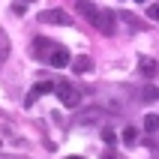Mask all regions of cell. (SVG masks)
Here are the masks:
<instances>
[{
  "label": "cell",
  "mask_w": 159,
  "mask_h": 159,
  "mask_svg": "<svg viewBox=\"0 0 159 159\" xmlns=\"http://www.w3.org/2000/svg\"><path fill=\"white\" fill-rule=\"evenodd\" d=\"M102 120V108H87L84 114H78V123H99Z\"/></svg>",
  "instance_id": "obj_8"
},
{
  "label": "cell",
  "mask_w": 159,
  "mask_h": 159,
  "mask_svg": "<svg viewBox=\"0 0 159 159\" xmlns=\"http://www.w3.org/2000/svg\"><path fill=\"white\" fill-rule=\"evenodd\" d=\"M123 141H126V144H135V141H138V129L126 126V129H123Z\"/></svg>",
  "instance_id": "obj_14"
},
{
  "label": "cell",
  "mask_w": 159,
  "mask_h": 159,
  "mask_svg": "<svg viewBox=\"0 0 159 159\" xmlns=\"http://www.w3.org/2000/svg\"><path fill=\"white\" fill-rule=\"evenodd\" d=\"M102 141H105V144H114L117 141V132H114V129H102Z\"/></svg>",
  "instance_id": "obj_16"
},
{
  "label": "cell",
  "mask_w": 159,
  "mask_h": 159,
  "mask_svg": "<svg viewBox=\"0 0 159 159\" xmlns=\"http://www.w3.org/2000/svg\"><path fill=\"white\" fill-rule=\"evenodd\" d=\"M123 21H126L129 27H132V30H141V21H138V18H135L132 12H123Z\"/></svg>",
  "instance_id": "obj_15"
},
{
  "label": "cell",
  "mask_w": 159,
  "mask_h": 159,
  "mask_svg": "<svg viewBox=\"0 0 159 159\" xmlns=\"http://www.w3.org/2000/svg\"><path fill=\"white\" fill-rule=\"evenodd\" d=\"M54 48H57V45H54L51 39H45V36H36L33 39V57H45V60H48Z\"/></svg>",
  "instance_id": "obj_5"
},
{
  "label": "cell",
  "mask_w": 159,
  "mask_h": 159,
  "mask_svg": "<svg viewBox=\"0 0 159 159\" xmlns=\"http://www.w3.org/2000/svg\"><path fill=\"white\" fill-rule=\"evenodd\" d=\"M135 3H147V0H135Z\"/></svg>",
  "instance_id": "obj_21"
},
{
  "label": "cell",
  "mask_w": 159,
  "mask_h": 159,
  "mask_svg": "<svg viewBox=\"0 0 159 159\" xmlns=\"http://www.w3.org/2000/svg\"><path fill=\"white\" fill-rule=\"evenodd\" d=\"M42 24H57V27H72V15L66 9H45L42 15H39Z\"/></svg>",
  "instance_id": "obj_2"
},
{
  "label": "cell",
  "mask_w": 159,
  "mask_h": 159,
  "mask_svg": "<svg viewBox=\"0 0 159 159\" xmlns=\"http://www.w3.org/2000/svg\"><path fill=\"white\" fill-rule=\"evenodd\" d=\"M144 129H147V132H159V114H147L144 117Z\"/></svg>",
  "instance_id": "obj_13"
},
{
  "label": "cell",
  "mask_w": 159,
  "mask_h": 159,
  "mask_svg": "<svg viewBox=\"0 0 159 159\" xmlns=\"http://www.w3.org/2000/svg\"><path fill=\"white\" fill-rule=\"evenodd\" d=\"M102 159H117V156H114V153H105V156H102Z\"/></svg>",
  "instance_id": "obj_19"
},
{
  "label": "cell",
  "mask_w": 159,
  "mask_h": 159,
  "mask_svg": "<svg viewBox=\"0 0 159 159\" xmlns=\"http://www.w3.org/2000/svg\"><path fill=\"white\" fill-rule=\"evenodd\" d=\"M138 99H141V102H156L159 99V87H141Z\"/></svg>",
  "instance_id": "obj_10"
},
{
  "label": "cell",
  "mask_w": 159,
  "mask_h": 159,
  "mask_svg": "<svg viewBox=\"0 0 159 159\" xmlns=\"http://www.w3.org/2000/svg\"><path fill=\"white\" fill-rule=\"evenodd\" d=\"M48 63H51L54 69H63V66H69V63H72V54L66 51L63 45H57V48L51 51V57H48Z\"/></svg>",
  "instance_id": "obj_6"
},
{
  "label": "cell",
  "mask_w": 159,
  "mask_h": 159,
  "mask_svg": "<svg viewBox=\"0 0 159 159\" xmlns=\"http://www.w3.org/2000/svg\"><path fill=\"white\" fill-rule=\"evenodd\" d=\"M21 3H33V0H21Z\"/></svg>",
  "instance_id": "obj_22"
},
{
  "label": "cell",
  "mask_w": 159,
  "mask_h": 159,
  "mask_svg": "<svg viewBox=\"0 0 159 159\" xmlns=\"http://www.w3.org/2000/svg\"><path fill=\"white\" fill-rule=\"evenodd\" d=\"M9 57V36H6V30H0V63Z\"/></svg>",
  "instance_id": "obj_12"
},
{
  "label": "cell",
  "mask_w": 159,
  "mask_h": 159,
  "mask_svg": "<svg viewBox=\"0 0 159 159\" xmlns=\"http://www.w3.org/2000/svg\"><path fill=\"white\" fill-rule=\"evenodd\" d=\"M147 15H150L153 21H159V3H150V6H147Z\"/></svg>",
  "instance_id": "obj_17"
},
{
  "label": "cell",
  "mask_w": 159,
  "mask_h": 159,
  "mask_svg": "<svg viewBox=\"0 0 159 159\" xmlns=\"http://www.w3.org/2000/svg\"><path fill=\"white\" fill-rule=\"evenodd\" d=\"M54 93H57V99H60L66 108H75L81 102V90L75 87L72 81H57V90H54Z\"/></svg>",
  "instance_id": "obj_1"
},
{
  "label": "cell",
  "mask_w": 159,
  "mask_h": 159,
  "mask_svg": "<svg viewBox=\"0 0 159 159\" xmlns=\"http://www.w3.org/2000/svg\"><path fill=\"white\" fill-rule=\"evenodd\" d=\"M75 9H78L84 18H87L90 24H93V21H96V15H99V6L93 3V0H75Z\"/></svg>",
  "instance_id": "obj_7"
},
{
  "label": "cell",
  "mask_w": 159,
  "mask_h": 159,
  "mask_svg": "<svg viewBox=\"0 0 159 159\" xmlns=\"http://www.w3.org/2000/svg\"><path fill=\"white\" fill-rule=\"evenodd\" d=\"M51 90H57V84H51V81H39V84H33V90L24 96V108H30L39 96H45V93H51Z\"/></svg>",
  "instance_id": "obj_4"
},
{
  "label": "cell",
  "mask_w": 159,
  "mask_h": 159,
  "mask_svg": "<svg viewBox=\"0 0 159 159\" xmlns=\"http://www.w3.org/2000/svg\"><path fill=\"white\" fill-rule=\"evenodd\" d=\"M93 27H96L99 33H105V36H114V33H117V18H114V12L99 9V15H96V21H93Z\"/></svg>",
  "instance_id": "obj_3"
},
{
  "label": "cell",
  "mask_w": 159,
  "mask_h": 159,
  "mask_svg": "<svg viewBox=\"0 0 159 159\" xmlns=\"http://www.w3.org/2000/svg\"><path fill=\"white\" fill-rule=\"evenodd\" d=\"M72 66H75V72H84V75H87V72H93V60H90L87 54L75 57V60H72Z\"/></svg>",
  "instance_id": "obj_9"
},
{
  "label": "cell",
  "mask_w": 159,
  "mask_h": 159,
  "mask_svg": "<svg viewBox=\"0 0 159 159\" xmlns=\"http://www.w3.org/2000/svg\"><path fill=\"white\" fill-rule=\"evenodd\" d=\"M66 159H81V156H66Z\"/></svg>",
  "instance_id": "obj_20"
},
{
  "label": "cell",
  "mask_w": 159,
  "mask_h": 159,
  "mask_svg": "<svg viewBox=\"0 0 159 159\" xmlns=\"http://www.w3.org/2000/svg\"><path fill=\"white\" fill-rule=\"evenodd\" d=\"M12 15H24V3H15L12 6Z\"/></svg>",
  "instance_id": "obj_18"
},
{
  "label": "cell",
  "mask_w": 159,
  "mask_h": 159,
  "mask_svg": "<svg viewBox=\"0 0 159 159\" xmlns=\"http://www.w3.org/2000/svg\"><path fill=\"white\" fill-rule=\"evenodd\" d=\"M138 69H141L144 75H156V63H153L150 57H141V60H138Z\"/></svg>",
  "instance_id": "obj_11"
}]
</instances>
